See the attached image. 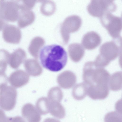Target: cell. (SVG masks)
Listing matches in <instances>:
<instances>
[{"label":"cell","instance_id":"cell-30","mask_svg":"<svg viewBox=\"0 0 122 122\" xmlns=\"http://www.w3.org/2000/svg\"><path fill=\"white\" fill-rule=\"evenodd\" d=\"M5 21L0 17V31L3 29L5 26L7 24Z\"/></svg>","mask_w":122,"mask_h":122},{"label":"cell","instance_id":"cell-18","mask_svg":"<svg viewBox=\"0 0 122 122\" xmlns=\"http://www.w3.org/2000/svg\"><path fill=\"white\" fill-rule=\"evenodd\" d=\"M45 43L42 38L36 37L33 39L30 44L28 50L29 52L36 59L38 58L40 51Z\"/></svg>","mask_w":122,"mask_h":122},{"label":"cell","instance_id":"cell-28","mask_svg":"<svg viewBox=\"0 0 122 122\" xmlns=\"http://www.w3.org/2000/svg\"><path fill=\"white\" fill-rule=\"evenodd\" d=\"M8 82V77L5 73L0 74V89L7 86Z\"/></svg>","mask_w":122,"mask_h":122},{"label":"cell","instance_id":"cell-16","mask_svg":"<svg viewBox=\"0 0 122 122\" xmlns=\"http://www.w3.org/2000/svg\"><path fill=\"white\" fill-rule=\"evenodd\" d=\"M69 56L73 62L80 61L83 57L85 52L84 48L81 44L73 43L69 45L68 48Z\"/></svg>","mask_w":122,"mask_h":122},{"label":"cell","instance_id":"cell-5","mask_svg":"<svg viewBox=\"0 0 122 122\" xmlns=\"http://www.w3.org/2000/svg\"><path fill=\"white\" fill-rule=\"evenodd\" d=\"M117 6L113 2L107 0H91L87 7L89 14L92 16L100 18L107 13L115 11Z\"/></svg>","mask_w":122,"mask_h":122},{"label":"cell","instance_id":"cell-26","mask_svg":"<svg viewBox=\"0 0 122 122\" xmlns=\"http://www.w3.org/2000/svg\"><path fill=\"white\" fill-rule=\"evenodd\" d=\"M46 0H16L20 9L31 10L34 7L36 3L43 2Z\"/></svg>","mask_w":122,"mask_h":122},{"label":"cell","instance_id":"cell-11","mask_svg":"<svg viewBox=\"0 0 122 122\" xmlns=\"http://www.w3.org/2000/svg\"><path fill=\"white\" fill-rule=\"evenodd\" d=\"M101 39L99 35L94 31L88 32L83 36L81 41L82 46L86 49L92 50L101 44Z\"/></svg>","mask_w":122,"mask_h":122},{"label":"cell","instance_id":"cell-27","mask_svg":"<svg viewBox=\"0 0 122 122\" xmlns=\"http://www.w3.org/2000/svg\"><path fill=\"white\" fill-rule=\"evenodd\" d=\"M120 114L117 112H112L107 113L105 117V120H120Z\"/></svg>","mask_w":122,"mask_h":122},{"label":"cell","instance_id":"cell-17","mask_svg":"<svg viewBox=\"0 0 122 122\" xmlns=\"http://www.w3.org/2000/svg\"><path fill=\"white\" fill-rule=\"evenodd\" d=\"M24 66L27 73L33 76H39L42 72V68L38 61L35 59L26 60L24 62Z\"/></svg>","mask_w":122,"mask_h":122},{"label":"cell","instance_id":"cell-14","mask_svg":"<svg viewBox=\"0 0 122 122\" xmlns=\"http://www.w3.org/2000/svg\"><path fill=\"white\" fill-rule=\"evenodd\" d=\"M35 15L31 10L19 9L18 25L19 27L22 28L29 25L34 21Z\"/></svg>","mask_w":122,"mask_h":122},{"label":"cell","instance_id":"cell-6","mask_svg":"<svg viewBox=\"0 0 122 122\" xmlns=\"http://www.w3.org/2000/svg\"><path fill=\"white\" fill-rule=\"evenodd\" d=\"M82 20L79 16L73 15L66 18L62 23L61 33L64 43L67 44L70 38V34L77 31L82 24Z\"/></svg>","mask_w":122,"mask_h":122},{"label":"cell","instance_id":"cell-2","mask_svg":"<svg viewBox=\"0 0 122 122\" xmlns=\"http://www.w3.org/2000/svg\"><path fill=\"white\" fill-rule=\"evenodd\" d=\"M40 58L44 68L52 71L57 72L66 66L67 56L63 47L54 44L47 45L42 48L40 52Z\"/></svg>","mask_w":122,"mask_h":122},{"label":"cell","instance_id":"cell-21","mask_svg":"<svg viewBox=\"0 0 122 122\" xmlns=\"http://www.w3.org/2000/svg\"><path fill=\"white\" fill-rule=\"evenodd\" d=\"M109 87L112 91L121 90L122 88V72L117 71L114 73L110 77Z\"/></svg>","mask_w":122,"mask_h":122},{"label":"cell","instance_id":"cell-9","mask_svg":"<svg viewBox=\"0 0 122 122\" xmlns=\"http://www.w3.org/2000/svg\"><path fill=\"white\" fill-rule=\"evenodd\" d=\"M21 36V30L15 25L7 24L3 29V38L7 43L18 44L20 42Z\"/></svg>","mask_w":122,"mask_h":122},{"label":"cell","instance_id":"cell-29","mask_svg":"<svg viewBox=\"0 0 122 122\" xmlns=\"http://www.w3.org/2000/svg\"><path fill=\"white\" fill-rule=\"evenodd\" d=\"M8 120L4 112L0 109V122H5Z\"/></svg>","mask_w":122,"mask_h":122},{"label":"cell","instance_id":"cell-12","mask_svg":"<svg viewBox=\"0 0 122 122\" xmlns=\"http://www.w3.org/2000/svg\"><path fill=\"white\" fill-rule=\"evenodd\" d=\"M76 81V76L73 72L69 71H65L59 74L57 78V81L59 86L66 89L73 87Z\"/></svg>","mask_w":122,"mask_h":122},{"label":"cell","instance_id":"cell-20","mask_svg":"<svg viewBox=\"0 0 122 122\" xmlns=\"http://www.w3.org/2000/svg\"><path fill=\"white\" fill-rule=\"evenodd\" d=\"M87 86L84 82L77 84L73 89L72 96L77 100H83L87 94Z\"/></svg>","mask_w":122,"mask_h":122},{"label":"cell","instance_id":"cell-15","mask_svg":"<svg viewBox=\"0 0 122 122\" xmlns=\"http://www.w3.org/2000/svg\"><path fill=\"white\" fill-rule=\"evenodd\" d=\"M26 57V54L25 51L21 48H18L10 54L8 63L11 68L16 69L25 61Z\"/></svg>","mask_w":122,"mask_h":122},{"label":"cell","instance_id":"cell-25","mask_svg":"<svg viewBox=\"0 0 122 122\" xmlns=\"http://www.w3.org/2000/svg\"><path fill=\"white\" fill-rule=\"evenodd\" d=\"M10 55L6 50L0 49V74L5 73Z\"/></svg>","mask_w":122,"mask_h":122},{"label":"cell","instance_id":"cell-10","mask_svg":"<svg viewBox=\"0 0 122 122\" xmlns=\"http://www.w3.org/2000/svg\"><path fill=\"white\" fill-rule=\"evenodd\" d=\"M29 79V75L21 70H18L12 72L9 79V82L12 86L20 88L26 84Z\"/></svg>","mask_w":122,"mask_h":122},{"label":"cell","instance_id":"cell-22","mask_svg":"<svg viewBox=\"0 0 122 122\" xmlns=\"http://www.w3.org/2000/svg\"><path fill=\"white\" fill-rule=\"evenodd\" d=\"M56 9V5L53 1L50 0H46L42 2L40 7V10L42 14L49 16L54 13Z\"/></svg>","mask_w":122,"mask_h":122},{"label":"cell","instance_id":"cell-24","mask_svg":"<svg viewBox=\"0 0 122 122\" xmlns=\"http://www.w3.org/2000/svg\"><path fill=\"white\" fill-rule=\"evenodd\" d=\"M63 97V92L61 89L58 87L51 88L48 93V99L51 102H60Z\"/></svg>","mask_w":122,"mask_h":122},{"label":"cell","instance_id":"cell-19","mask_svg":"<svg viewBox=\"0 0 122 122\" xmlns=\"http://www.w3.org/2000/svg\"><path fill=\"white\" fill-rule=\"evenodd\" d=\"M49 110L52 116L57 118L62 119L65 116V109L60 102L50 101Z\"/></svg>","mask_w":122,"mask_h":122},{"label":"cell","instance_id":"cell-23","mask_svg":"<svg viewBox=\"0 0 122 122\" xmlns=\"http://www.w3.org/2000/svg\"><path fill=\"white\" fill-rule=\"evenodd\" d=\"M49 100L46 97H42L38 99L36 107L41 114L45 115L49 112Z\"/></svg>","mask_w":122,"mask_h":122},{"label":"cell","instance_id":"cell-7","mask_svg":"<svg viewBox=\"0 0 122 122\" xmlns=\"http://www.w3.org/2000/svg\"><path fill=\"white\" fill-rule=\"evenodd\" d=\"M19 8L15 0H0V17L5 20L15 22L17 20Z\"/></svg>","mask_w":122,"mask_h":122},{"label":"cell","instance_id":"cell-3","mask_svg":"<svg viewBox=\"0 0 122 122\" xmlns=\"http://www.w3.org/2000/svg\"><path fill=\"white\" fill-rule=\"evenodd\" d=\"M121 37L103 44L100 48V54L94 62L95 65L103 68L115 59L122 52Z\"/></svg>","mask_w":122,"mask_h":122},{"label":"cell","instance_id":"cell-8","mask_svg":"<svg viewBox=\"0 0 122 122\" xmlns=\"http://www.w3.org/2000/svg\"><path fill=\"white\" fill-rule=\"evenodd\" d=\"M0 89V107L7 111L12 110L16 102V90L12 86L7 85Z\"/></svg>","mask_w":122,"mask_h":122},{"label":"cell","instance_id":"cell-13","mask_svg":"<svg viewBox=\"0 0 122 122\" xmlns=\"http://www.w3.org/2000/svg\"><path fill=\"white\" fill-rule=\"evenodd\" d=\"M21 113L23 118L29 122H39L41 119V114L36 107L30 103L26 104L23 106Z\"/></svg>","mask_w":122,"mask_h":122},{"label":"cell","instance_id":"cell-4","mask_svg":"<svg viewBox=\"0 0 122 122\" xmlns=\"http://www.w3.org/2000/svg\"><path fill=\"white\" fill-rule=\"evenodd\" d=\"M102 25L114 39L120 37L122 28L121 17L114 15L110 13H106L100 18Z\"/></svg>","mask_w":122,"mask_h":122},{"label":"cell","instance_id":"cell-1","mask_svg":"<svg viewBox=\"0 0 122 122\" xmlns=\"http://www.w3.org/2000/svg\"><path fill=\"white\" fill-rule=\"evenodd\" d=\"M110 77L107 70L96 66L93 61L87 62L84 65L83 78L87 86L88 95L99 96L108 93Z\"/></svg>","mask_w":122,"mask_h":122},{"label":"cell","instance_id":"cell-31","mask_svg":"<svg viewBox=\"0 0 122 122\" xmlns=\"http://www.w3.org/2000/svg\"><path fill=\"white\" fill-rule=\"evenodd\" d=\"M107 0L108 1H110L113 2V1L115 0Z\"/></svg>","mask_w":122,"mask_h":122}]
</instances>
